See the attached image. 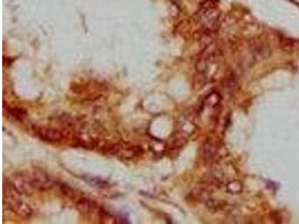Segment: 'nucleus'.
Returning <instances> with one entry per match:
<instances>
[{
	"mask_svg": "<svg viewBox=\"0 0 299 224\" xmlns=\"http://www.w3.org/2000/svg\"><path fill=\"white\" fill-rule=\"evenodd\" d=\"M12 188L18 194L31 195L36 190L35 186L33 185L30 174L28 175H16L12 182Z\"/></svg>",
	"mask_w": 299,
	"mask_h": 224,
	"instance_id": "obj_1",
	"label": "nucleus"
},
{
	"mask_svg": "<svg viewBox=\"0 0 299 224\" xmlns=\"http://www.w3.org/2000/svg\"><path fill=\"white\" fill-rule=\"evenodd\" d=\"M5 203L9 205V208L12 211L20 216L21 218H30L33 213V210L30 205L24 203L22 200H18L17 198H14V196H9V198H5Z\"/></svg>",
	"mask_w": 299,
	"mask_h": 224,
	"instance_id": "obj_2",
	"label": "nucleus"
},
{
	"mask_svg": "<svg viewBox=\"0 0 299 224\" xmlns=\"http://www.w3.org/2000/svg\"><path fill=\"white\" fill-rule=\"evenodd\" d=\"M30 176L33 182V185L35 186L36 190H47L53 186V182H52L50 177L41 170H35L34 172L30 174Z\"/></svg>",
	"mask_w": 299,
	"mask_h": 224,
	"instance_id": "obj_3",
	"label": "nucleus"
},
{
	"mask_svg": "<svg viewBox=\"0 0 299 224\" xmlns=\"http://www.w3.org/2000/svg\"><path fill=\"white\" fill-rule=\"evenodd\" d=\"M40 137L47 142H60L63 139V134L58 129L53 128H43L39 132Z\"/></svg>",
	"mask_w": 299,
	"mask_h": 224,
	"instance_id": "obj_4",
	"label": "nucleus"
},
{
	"mask_svg": "<svg viewBox=\"0 0 299 224\" xmlns=\"http://www.w3.org/2000/svg\"><path fill=\"white\" fill-rule=\"evenodd\" d=\"M253 52L259 58H262V60L267 58L270 54L268 45L263 43V42H258V43H255V45L253 46Z\"/></svg>",
	"mask_w": 299,
	"mask_h": 224,
	"instance_id": "obj_5",
	"label": "nucleus"
},
{
	"mask_svg": "<svg viewBox=\"0 0 299 224\" xmlns=\"http://www.w3.org/2000/svg\"><path fill=\"white\" fill-rule=\"evenodd\" d=\"M78 208L80 210L81 212H83V213H90V212H92L94 208H96V203H94L93 200H87V198H82V200H79Z\"/></svg>",
	"mask_w": 299,
	"mask_h": 224,
	"instance_id": "obj_6",
	"label": "nucleus"
},
{
	"mask_svg": "<svg viewBox=\"0 0 299 224\" xmlns=\"http://www.w3.org/2000/svg\"><path fill=\"white\" fill-rule=\"evenodd\" d=\"M280 42H281V48H283V50H286L288 53L297 52L299 48V43H297V42L288 38H282Z\"/></svg>",
	"mask_w": 299,
	"mask_h": 224,
	"instance_id": "obj_7",
	"label": "nucleus"
},
{
	"mask_svg": "<svg viewBox=\"0 0 299 224\" xmlns=\"http://www.w3.org/2000/svg\"><path fill=\"white\" fill-rule=\"evenodd\" d=\"M227 190L231 193H240L242 190V186L239 182H232V183L227 184Z\"/></svg>",
	"mask_w": 299,
	"mask_h": 224,
	"instance_id": "obj_8",
	"label": "nucleus"
},
{
	"mask_svg": "<svg viewBox=\"0 0 299 224\" xmlns=\"http://www.w3.org/2000/svg\"><path fill=\"white\" fill-rule=\"evenodd\" d=\"M12 114L16 116L17 119H20V120H22L24 116H26V111H24V110H22V109H18V108H15V109H13L12 110Z\"/></svg>",
	"mask_w": 299,
	"mask_h": 224,
	"instance_id": "obj_9",
	"label": "nucleus"
}]
</instances>
